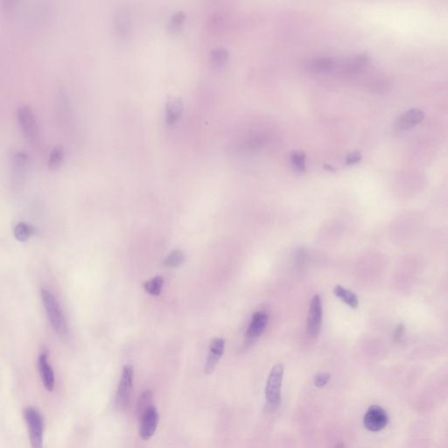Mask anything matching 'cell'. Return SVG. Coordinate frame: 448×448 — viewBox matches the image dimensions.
<instances>
[{
  "instance_id": "cell-8",
  "label": "cell",
  "mask_w": 448,
  "mask_h": 448,
  "mask_svg": "<svg viewBox=\"0 0 448 448\" xmlns=\"http://www.w3.org/2000/svg\"><path fill=\"white\" fill-rule=\"evenodd\" d=\"M388 415L382 407L372 405L367 410L363 424L367 429L371 432H378L383 429L388 424Z\"/></svg>"
},
{
  "instance_id": "cell-4",
  "label": "cell",
  "mask_w": 448,
  "mask_h": 448,
  "mask_svg": "<svg viewBox=\"0 0 448 448\" xmlns=\"http://www.w3.org/2000/svg\"><path fill=\"white\" fill-rule=\"evenodd\" d=\"M133 376H134L133 367L130 364L124 365L122 370L120 382L117 387L116 399H115L116 406L118 410H125L129 406L132 391H133Z\"/></svg>"
},
{
  "instance_id": "cell-12",
  "label": "cell",
  "mask_w": 448,
  "mask_h": 448,
  "mask_svg": "<svg viewBox=\"0 0 448 448\" xmlns=\"http://www.w3.org/2000/svg\"><path fill=\"white\" fill-rule=\"evenodd\" d=\"M424 117H425V113L423 111L418 109H411L398 117L396 126L401 131L410 129L417 124H419L423 120Z\"/></svg>"
},
{
  "instance_id": "cell-18",
  "label": "cell",
  "mask_w": 448,
  "mask_h": 448,
  "mask_svg": "<svg viewBox=\"0 0 448 448\" xmlns=\"http://www.w3.org/2000/svg\"><path fill=\"white\" fill-rule=\"evenodd\" d=\"M184 261H185V255L183 251L180 249H174L165 259L163 264L166 267L174 269L183 265Z\"/></svg>"
},
{
  "instance_id": "cell-3",
  "label": "cell",
  "mask_w": 448,
  "mask_h": 448,
  "mask_svg": "<svg viewBox=\"0 0 448 448\" xmlns=\"http://www.w3.org/2000/svg\"><path fill=\"white\" fill-rule=\"evenodd\" d=\"M284 376V367L276 364L269 374L265 386V398L271 406L277 407L281 403V387Z\"/></svg>"
},
{
  "instance_id": "cell-21",
  "label": "cell",
  "mask_w": 448,
  "mask_h": 448,
  "mask_svg": "<svg viewBox=\"0 0 448 448\" xmlns=\"http://www.w3.org/2000/svg\"><path fill=\"white\" fill-rule=\"evenodd\" d=\"M64 159V151L63 149L60 146H56L53 149V151L51 152L49 161H48V168L51 170H55L60 168V165L62 163Z\"/></svg>"
},
{
  "instance_id": "cell-22",
  "label": "cell",
  "mask_w": 448,
  "mask_h": 448,
  "mask_svg": "<svg viewBox=\"0 0 448 448\" xmlns=\"http://www.w3.org/2000/svg\"><path fill=\"white\" fill-rule=\"evenodd\" d=\"M228 59H229V52L224 48H218L213 51L212 53V62L215 66H222L227 62Z\"/></svg>"
},
{
  "instance_id": "cell-1",
  "label": "cell",
  "mask_w": 448,
  "mask_h": 448,
  "mask_svg": "<svg viewBox=\"0 0 448 448\" xmlns=\"http://www.w3.org/2000/svg\"><path fill=\"white\" fill-rule=\"evenodd\" d=\"M41 300L47 312L48 319L54 331L58 335H66L68 334V324L60 304L55 297L49 291L42 288L41 290Z\"/></svg>"
},
{
  "instance_id": "cell-5",
  "label": "cell",
  "mask_w": 448,
  "mask_h": 448,
  "mask_svg": "<svg viewBox=\"0 0 448 448\" xmlns=\"http://www.w3.org/2000/svg\"><path fill=\"white\" fill-rule=\"evenodd\" d=\"M18 121L23 134L29 142H37L39 139L38 126L35 115L28 106L19 108L18 111Z\"/></svg>"
},
{
  "instance_id": "cell-15",
  "label": "cell",
  "mask_w": 448,
  "mask_h": 448,
  "mask_svg": "<svg viewBox=\"0 0 448 448\" xmlns=\"http://www.w3.org/2000/svg\"><path fill=\"white\" fill-rule=\"evenodd\" d=\"M334 294L338 299L342 300L347 306H350L351 308L356 309L359 306V300L357 295L353 292L347 290L341 285H336L334 289Z\"/></svg>"
},
{
  "instance_id": "cell-13",
  "label": "cell",
  "mask_w": 448,
  "mask_h": 448,
  "mask_svg": "<svg viewBox=\"0 0 448 448\" xmlns=\"http://www.w3.org/2000/svg\"><path fill=\"white\" fill-rule=\"evenodd\" d=\"M182 103L177 98H171L166 105V122L168 125H174L179 121L182 114Z\"/></svg>"
},
{
  "instance_id": "cell-9",
  "label": "cell",
  "mask_w": 448,
  "mask_h": 448,
  "mask_svg": "<svg viewBox=\"0 0 448 448\" xmlns=\"http://www.w3.org/2000/svg\"><path fill=\"white\" fill-rule=\"evenodd\" d=\"M268 325V315L264 312H257L253 314L246 332L247 343H251L262 335Z\"/></svg>"
},
{
  "instance_id": "cell-16",
  "label": "cell",
  "mask_w": 448,
  "mask_h": 448,
  "mask_svg": "<svg viewBox=\"0 0 448 448\" xmlns=\"http://www.w3.org/2000/svg\"><path fill=\"white\" fill-rule=\"evenodd\" d=\"M335 66L334 60L331 58L323 57L312 60L309 63V70L312 72L324 73L330 71Z\"/></svg>"
},
{
  "instance_id": "cell-11",
  "label": "cell",
  "mask_w": 448,
  "mask_h": 448,
  "mask_svg": "<svg viewBox=\"0 0 448 448\" xmlns=\"http://www.w3.org/2000/svg\"><path fill=\"white\" fill-rule=\"evenodd\" d=\"M38 366L45 389L48 392H53L55 383L54 370L48 362V354L46 352H41V355L39 356Z\"/></svg>"
},
{
  "instance_id": "cell-24",
  "label": "cell",
  "mask_w": 448,
  "mask_h": 448,
  "mask_svg": "<svg viewBox=\"0 0 448 448\" xmlns=\"http://www.w3.org/2000/svg\"><path fill=\"white\" fill-rule=\"evenodd\" d=\"M186 19V15L182 12H179L174 14V16L171 18L170 24H169V29L172 31H177L181 27V25H183L184 21Z\"/></svg>"
},
{
  "instance_id": "cell-20",
  "label": "cell",
  "mask_w": 448,
  "mask_h": 448,
  "mask_svg": "<svg viewBox=\"0 0 448 448\" xmlns=\"http://www.w3.org/2000/svg\"><path fill=\"white\" fill-rule=\"evenodd\" d=\"M152 391H145L142 395L139 397L138 404H137V411L139 415V419L145 413L149 408L152 407Z\"/></svg>"
},
{
  "instance_id": "cell-27",
  "label": "cell",
  "mask_w": 448,
  "mask_h": 448,
  "mask_svg": "<svg viewBox=\"0 0 448 448\" xmlns=\"http://www.w3.org/2000/svg\"><path fill=\"white\" fill-rule=\"evenodd\" d=\"M18 0H3V7L7 11L13 9L15 7Z\"/></svg>"
},
{
  "instance_id": "cell-14",
  "label": "cell",
  "mask_w": 448,
  "mask_h": 448,
  "mask_svg": "<svg viewBox=\"0 0 448 448\" xmlns=\"http://www.w3.org/2000/svg\"><path fill=\"white\" fill-rule=\"evenodd\" d=\"M115 29L120 37H126L131 31V19L126 10H117L115 13Z\"/></svg>"
},
{
  "instance_id": "cell-25",
  "label": "cell",
  "mask_w": 448,
  "mask_h": 448,
  "mask_svg": "<svg viewBox=\"0 0 448 448\" xmlns=\"http://www.w3.org/2000/svg\"><path fill=\"white\" fill-rule=\"evenodd\" d=\"M330 380V375L328 373H322L317 376H314V385L318 388H322L325 385H328V382Z\"/></svg>"
},
{
  "instance_id": "cell-7",
  "label": "cell",
  "mask_w": 448,
  "mask_h": 448,
  "mask_svg": "<svg viewBox=\"0 0 448 448\" xmlns=\"http://www.w3.org/2000/svg\"><path fill=\"white\" fill-rule=\"evenodd\" d=\"M158 420L159 417H158V410L153 405L152 407L149 408L148 410L139 418L140 420L139 437L143 440H148L154 435L158 427Z\"/></svg>"
},
{
  "instance_id": "cell-23",
  "label": "cell",
  "mask_w": 448,
  "mask_h": 448,
  "mask_svg": "<svg viewBox=\"0 0 448 448\" xmlns=\"http://www.w3.org/2000/svg\"><path fill=\"white\" fill-rule=\"evenodd\" d=\"M292 163L294 168L299 172H304L306 170V156L303 152H294L291 156Z\"/></svg>"
},
{
  "instance_id": "cell-2",
  "label": "cell",
  "mask_w": 448,
  "mask_h": 448,
  "mask_svg": "<svg viewBox=\"0 0 448 448\" xmlns=\"http://www.w3.org/2000/svg\"><path fill=\"white\" fill-rule=\"evenodd\" d=\"M24 418L28 427L32 447L41 448L43 445L44 423L40 411L34 407H26L24 410Z\"/></svg>"
},
{
  "instance_id": "cell-10",
  "label": "cell",
  "mask_w": 448,
  "mask_h": 448,
  "mask_svg": "<svg viewBox=\"0 0 448 448\" xmlns=\"http://www.w3.org/2000/svg\"><path fill=\"white\" fill-rule=\"evenodd\" d=\"M224 347H225V340L222 338H215L212 340L204 368L206 374H211L214 372L218 362L221 359V356L223 354Z\"/></svg>"
},
{
  "instance_id": "cell-26",
  "label": "cell",
  "mask_w": 448,
  "mask_h": 448,
  "mask_svg": "<svg viewBox=\"0 0 448 448\" xmlns=\"http://www.w3.org/2000/svg\"><path fill=\"white\" fill-rule=\"evenodd\" d=\"M361 158H362V155H361L360 152H353V153H351V154L347 156V158H346V162L348 165L357 164V162H359L361 161Z\"/></svg>"
},
{
  "instance_id": "cell-28",
  "label": "cell",
  "mask_w": 448,
  "mask_h": 448,
  "mask_svg": "<svg viewBox=\"0 0 448 448\" xmlns=\"http://www.w3.org/2000/svg\"><path fill=\"white\" fill-rule=\"evenodd\" d=\"M404 326L402 325V324L398 326V328H397V329H396V331H395V341H397L400 340V338L402 337V335H403V333H404Z\"/></svg>"
},
{
  "instance_id": "cell-6",
  "label": "cell",
  "mask_w": 448,
  "mask_h": 448,
  "mask_svg": "<svg viewBox=\"0 0 448 448\" xmlns=\"http://www.w3.org/2000/svg\"><path fill=\"white\" fill-rule=\"evenodd\" d=\"M306 322V331L308 335L312 338L317 337L321 331L322 322V300L318 294L314 295L311 300Z\"/></svg>"
},
{
  "instance_id": "cell-19",
  "label": "cell",
  "mask_w": 448,
  "mask_h": 448,
  "mask_svg": "<svg viewBox=\"0 0 448 448\" xmlns=\"http://www.w3.org/2000/svg\"><path fill=\"white\" fill-rule=\"evenodd\" d=\"M34 228L25 222H19L14 228V236L19 242H25L32 237Z\"/></svg>"
},
{
  "instance_id": "cell-17",
  "label": "cell",
  "mask_w": 448,
  "mask_h": 448,
  "mask_svg": "<svg viewBox=\"0 0 448 448\" xmlns=\"http://www.w3.org/2000/svg\"><path fill=\"white\" fill-rule=\"evenodd\" d=\"M164 284V278L161 276H156L152 279L144 283V289L147 294L152 296H158L161 294Z\"/></svg>"
}]
</instances>
